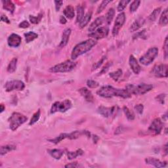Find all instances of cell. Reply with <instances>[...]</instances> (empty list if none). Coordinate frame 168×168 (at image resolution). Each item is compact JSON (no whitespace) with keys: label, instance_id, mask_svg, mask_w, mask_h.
<instances>
[{"label":"cell","instance_id":"1","mask_svg":"<svg viewBox=\"0 0 168 168\" xmlns=\"http://www.w3.org/2000/svg\"><path fill=\"white\" fill-rule=\"evenodd\" d=\"M99 96L104 98H112L113 97H119L123 99L131 97V95L129 94L125 89H116L110 86H105L102 87L97 91Z\"/></svg>","mask_w":168,"mask_h":168},{"label":"cell","instance_id":"2","mask_svg":"<svg viewBox=\"0 0 168 168\" xmlns=\"http://www.w3.org/2000/svg\"><path fill=\"white\" fill-rule=\"evenodd\" d=\"M97 41L93 39H89L80 42L74 47L72 51L71 58L72 60H75L80 55L88 52L95 45H96Z\"/></svg>","mask_w":168,"mask_h":168},{"label":"cell","instance_id":"3","mask_svg":"<svg viewBox=\"0 0 168 168\" xmlns=\"http://www.w3.org/2000/svg\"><path fill=\"white\" fill-rule=\"evenodd\" d=\"M153 88V86L151 84L141 83L139 85H133V84H128L126 86L125 89L130 95H141L148 93V91Z\"/></svg>","mask_w":168,"mask_h":168},{"label":"cell","instance_id":"4","mask_svg":"<svg viewBox=\"0 0 168 168\" xmlns=\"http://www.w3.org/2000/svg\"><path fill=\"white\" fill-rule=\"evenodd\" d=\"M77 63L73 61L68 60L64 62L60 63L57 65L51 67L49 71L53 73H64V72H69L73 70L76 66Z\"/></svg>","mask_w":168,"mask_h":168},{"label":"cell","instance_id":"5","mask_svg":"<svg viewBox=\"0 0 168 168\" xmlns=\"http://www.w3.org/2000/svg\"><path fill=\"white\" fill-rule=\"evenodd\" d=\"M28 118L18 112H13L9 118V128L12 131H15L21 125L27 121Z\"/></svg>","mask_w":168,"mask_h":168},{"label":"cell","instance_id":"6","mask_svg":"<svg viewBox=\"0 0 168 168\" xmlns=\"http://www.w3.org/2000/svg\"><path fill=\"white\" fill-rule=\"evenodd\" d=\"M158 54V49L156 47H151L139 59V62L144 66H148L154 60Z\"/></svg>","mask_w":168,"mask_h":168},{"label":"cell","instance_id":"7","mask_svg":"<svg viewBox=\"0 0 168 168\" xmlns=\"http://www.w3.org/2000/svg\"><path fill=\"white\" fill-rule=\"evenodd\" d=\"M72 106V102L68 99H66L62 102L57 101L52 105L50 112L51 114H55L57 112H65L71 108Z\"/></svg>","mask_w":168,"mask_h":168},{"label":"cell","instance_id":"8","mask_svg":"<svg viewBox=\"0 0 168 168\" xmlns=\"http://www.w3.org/2000/svg\"><path fill=\"white\" fill-rule=\"evenodd\" d=\"M5 89L7 92L13 91H22L25 87V84L21 80H11L5 83Z\"/></svg>","mask_w":168,"mask_h":168},{"label":"cell","instance_id":"9","mask_svg":"<svg viewBox=\"0 0 168 168\" xmlns=\"http://www.w3.org/2000/svg\"><path fill=\"white\" fill-rule=\"evenodd\" d=\"M109 28L108 26H102L97 28L94 32H91L88 34V36L95 40H101L102 38L106 37L108 35Z\"/></svg>","mask_w":168,"mask_h":168},{"label":"cell","instance_id":"10","mask_svg":"<svg viewBox=\"0 0 168 168\" xmlns=\"http://www.w3.org/2000/svg\"><path fill=\"white\" fill-rule=\"evenodd\" d=\"M163 127V122L160 120V118H156L152 121L149 128H148V131L153 135H158L161 133Z\"/></svg>","mask_w":168,"mask_h":168},{"label":"cell","instance_id":"11","mask_svg":"<svg viewBox=\"0 0 168 168\" xmlns=\"http://www.w3.org/2000/svg\"><path fill=\"white\" fill-rule=\"evenodd\" d=\"M125 18L126 17L124 13H121L118 15L112 29V35L114 36H116L119 33L120 29L125 23Z\"/></svg>","mask_w":168,"mask_h":168},{"label":"cell","instance_id":"12","mask_svg":"<svg viewBox=\"0 0 168 168\" xmlns=\"http://www.w3.org/2000/svg\"><path fill=\"white\" fill-rule=\"evenodd\" d=\"M152 73L157 78H167V65L164 64H160L154 66L152 70Z\"/></svg>","mask_w":168,"mask_h":168},{"label":"cell","instance_id":"13","mask_svg":"<svg viewBox=\"0 0 168 168\" xmlns=\"http://www.w3.org/2000/svg\"><path fill=\"white\" fill-rule=\"evenodd\" d=\"M117 106H112V107H105V106H99L97 109V112L103 117L109 118L113 116L116 112Z\"/></svg>","mask_w":168,"mask_h":168},{"label":"cell","instance_id":"14","mask_svg":"<svg viewBox=\"0 0 168 168\" xmlns=\"http://www.w3.org/2000/svg\"><path fill=\"white\" fill-rule=\"evenodd\" d=\"M21 37L17 34H12L7 40V44L11 47H17L21 44Z\"/></svg>","mask_w":168,"mask_h":168},{"label":"cell","instance_id":"15","mask_svg":"<svg viewBox=\"0 0 168 168\" xmlns=\"http://www.w3.org/2000/svg\"><path fill=\"white\" fill-rule=\"evenodd\" d=\"M129 64L131 67V69L135 74H139L141 70V68L137 62V59L133 55H130L129 59Z\"/></svg>","mask_w":168,"mask_h":168},{"label":"cell","instance_id":"16","mask_svg":"<svg viewBox=\"0 0 168 168\" xmlns=\"http://www.w3.org/2000/svg\"><path fill=\"white\" fill-rule=\"evenodd\" d=\"M145 162L147 164L156 167H165L167 166L166 162H162L160 160L156 159L154 158H147L145 159Z\"/></svg>","mask_w":168,"mask_h":168},{"label":"cell","instance_id":"17","mask_svg":"<svg viewBox=\"0 0 168 168\" xmlns=\"http://www.w3.org/2000/svg\"><path fill=\"white\" fill-rule=\"evenodd\" d=\"M79 93L81 94L82 96L86 99V100L89 102H93L95 99L93 97V94L91 93V91L86 88V87H82V88L79 89Z\"/></svg>","mask_w":168,"mask_h":168},{"label":"cell","instance_id":"18","mask_svg":"<svg viewBox=\"0 0 168 168\" xmlns=\"http://www.w3.org/2000/svg\"><path fill=\"white\" fill-rule=\"evenodd\" d=\"M70 34H71L70 28H66L64 30L62 36V40H61L60 43L59 44V47L60 48L64 47L68 44V42L69 41Z\"/></svg>","mask_w":168,"mask_h":168},{"label":"cell","instance_id":"19","mask_svg":"<svg viewBox=\"0 0 168 168\" xmlns=\"http://www.w3.org/2000/svg\"><path fill=\"white\" fill-rule=\"evenodd\" d=\"M105 21V18L103 16L98 17L97 18L95 19V21L93 22L89 26V28L88 29L89 32H94L95 30H96L99 27V26L102 24V23L104 22Z\"/></svg>","mask_w":168,"mask_h":168},{"label":"cell","instance_id":"20","mask_svg":"<svg viewBox=\"0 0 168 168\" xmlns=\"http://www.w3.org/2000/svg\"><path fill=\"white\" fill-rule=\"evenodd\" d=\"M144 23V20L143 18H139L134 21V22L131 25V27L129 28V30L131 32H135L137 30H139L141 26Z\"/></svg>","mask_w":168,"mask_h":168},{"label":"cell","instance_id":"21","mask_svg":"<svg viewBox=\"0 0 168 168\" xmlns=\"http://www.w3.org/2000/svg\"><path fill=\"white\" fill-rule=\"evenodd\" d=\"M63 13L64 16L68 19H72L75 16L74 9L73 6H72L71 5H68L66 8L64 9Z\"/></svg>","mask_w":168,"mask_h":168},{"label":"cell","instance_id":"22","mask_svg":"<svg viewBox=\"0 0 168 168\" xmlns=\"http://www.w3.org/2000/svg\"><path fill=\"white\" fill-rule=\"evenodd\" d=\"M2 2L3 3V9L8 11L9 12L11 13H14L15 9V6L12 2L10 1V0H5V1H2Z\"/></svg>","mask_w":168,"mask_h":168},{"label":"cell","instance_id":"23","mask_svg":"<svg viewBox=\"0 0 168 168\" xmlns=\"http://www.w3.org/2000/svg\"><path fill=\"white\" fill-rule=\"evenodd\" d=\"M48 153L50 154L53 158L59 160L64 154V151L60 149H51L47 150Z\"/></svg>","mask_w":168,"mask_h":168},{"label":"cell","instance_id":"24","mask_svg":"<svg viewBox=\"0 0 168 168\" xmlns=\"http://www.w3.org/2000/svg\"><path fill=\"white\" fill-rule=\"evenodd\" d=\"M91 16H92V13L91 12H88L87 13L85 16L83 17V18L82 19V21H80V22L79 23V26L81 28H83L84 27H86L87 26V24L89 23V22L90 21L91 18Z\"/></svg>","mask_w":168,"mask_h":168},{"label":"cell","instance_id":"25","mask_svg":"<svg viewBox=\"0 0 168 168\" xmlns=\"http://www.w3.org/2000/svg\"><path fill=\"white\" fill-rule=\"evenodd\" d=\"M16 146L13 144H7L5 146H2L1 147V156H3V155H5L8 152L16 150Z\"/></svg>","mask_w":168,"mask_h":168},{"label":"cell","instance_id":"26","mask_svg":"<svg viewBox=\"0 0 168 168\" xmlns=\"http://www.w3.org/2000/svg\"><path fill=\"white\" fill-rule=\"evenodd\" d=\"M168 10L167 9H166L163 11V13L161 15V17L160 18L159 21V24L162 26H165L168 24Z\"/></svg>","mask_w":168,"mask_h":168},{"label":"cell","instance_id":"27","mask_svg":"<svg viewBox=\"0 0 168 168\" xmlns=\"http://www.w3.org/2000/svg\"><path fill=\"white\" fill-rule=\"evenodd\" d=\"M83 151L82 149H78L76 151L74 152H67V156L68 160H73L78 157V156H82L83 154Z\"/></svg>","mask_w":168,"mask_h":168},{"label":"cell","instance_id":"28","mask_svg":"<svg viewBox=\"0 0 168 168\" xmlns=\"http://www.w3.org/2000/svg\"><path fill=\"white\" fill-rule=\"evenodd\" d=\"M17 58H13L12 60L10 61L8 66H7V70L9 73H13L17 69Z\"/></svg>","mask_w":168,"mask_h":168},{"label":"cell","instance_id":"29","mask_svg":"<svg viewBox=\"0 0 168 168\" xmlns=\"http://www.w3.org/2000/svg\"><path fill=\"white\" fill-rule=\"evenodd\" d=\"M114 15H115V11H114V9L113 8L109 9L105 16V21L107 22L108 24H110L112 22L114 17Z\"/></svg>","mask_w":168,"mask_h":168},{"label":"cell","instance_id":"30","mask_svg":"<svg viewBox=\"0 0 168 168\" xmlns=\"http://www.w3.org/2000/svg\"><path fill=\"white\" fill-rule=\"evenodd\" d=\"M24 37H25V40L26 43H30V42L36 40L38 37V35L36 33L34 32H29L24 34Z\"/></svg>","mask_w":168,"mask_h":168},{"label":"cell","instance_id":"31","mask_svg":"<svg viewBox=\"0 0 168 168\" xmlns=\"http://www.w3.org/2000/svg\"><path fill=\"white\" fill-rule=\"evenodd\" d=\"M84 17V7L82 5L77 7V17H76V22L79 23L80 21Z\"/></svg>","mask_w":168,"mask_h":168},{"label":"cell","instance_id":"32","mask_svg":"<svg viewBox=\"0 0 168 168\" xmlns=\"http://www.w3.org/2000/svg\"><path fill=\"white\" fill-rule=\"evenodd\" d=\"M68 133H61V134L59 136L57 137L56 138L53 139H49L48 141H50L51 143H53L54 144H58L60 142V141H62L63 140L65 139L66 138L68 139Z\"/></svg>","mask_w":168,"mask_h":168},{"label":"cell","instance_id":"33","mask_svg":"<svg viewBox=\"0 0 168 168\" xmlns=\"http://www.w3.org/2000/svg\"><path fill=\"white\" fill-rule=\"evenodd\" d=\"M121 75H122V70L121 69H118V70L110 72V73L109 74L110 77L116 82H117L118 80L120 79Z\"/></svg>","mask_w":168,"mask_h":168},{"label":"cell","instance_id":"34","mask_svg":"<svg viewBox=\"0 0 168 168\" xmlns=\"http://www.w3.org/2000/svg\"><path fill=\"white\" fill-rule=\"evenodd\" d=\"M123 110H124V112L125 114V116L127 117L128 120L132 121L135 119L134 114H133V113L127 107V106H124Z\"/></svg>","mask_w":168,"mask_h":168},{"label":"cell","instance_id":"35","mask_svg":"<svg viewBox=\"0 0 168 168\" xmlns=\"http://www.w3.org/2000/svg\"><path fill=\"white\" fill-rule=\"evenodd\" d=\"M160 11H161V8H160V7H158V8L155 9L153 11H152V13L150 15L149 17H148L149 20L152 22L155 21L156 20V18H157L158 15L160 14Z\"/></svg>","mask_w":168,"mask_h":168},{"label":"cell","instance_id":"36","mask_svg":"<svg viewBox=\"0 0 168 168\" xmlns=\"http://www.w3.org/2000/svg\"><path fill=\"white\" fill-rule=\"evenodd\" d=\"M40 114H41V111H40V110L39 109L35 114H34V115L32 116L31 120H30V121L29 122V125H32L34 124H36V122L40 119Z\"/></svg>","mask_w":168,"mask_h":168},{"label":"cell","instance_id":"37","mask_svg":"<svg viewBox=\"0 0 168 168\" xmlns=\"http://www.w3.org/2000/svg\"><path fill=\"white\" fill-rule=\"evenodd\" d=\"M42 17H43V15L41 13H40L37 17L33 16V15H30L29 19H30V21L31 22V23L36 24L39 23V22L41 21Z\"/></svg>","mask_w":168,"mask_h":168},{"label":"cell","instance_id":"38","mask_svg":"<svg viewBox=\"0 0 168 168\" xmlns=\"http://www.w3.org/2000/svg\"><path fill=\"white\" fill-rule=\"evenodd\" d=\"M129 3H130L129 0H123V1H120L119 2V4L118 5V11H119V12H121V11H122L125 8V7L127 6Z\"/></svg>","mask_w":168,"mask_h":168},{"label":"cell","instance_id":"39","mask_svg":"<svg viewBox=\"0 0 168 168\" xmlns=\"http://www.w3.org/2000/svg\"><path fill=\"white\" fill-rule=\"evenodd\" d=\"M140 3H141V2L139 1V0H135V1H133L130 5V12L131 13L135 12L137 9L139 8Z\"/></svg>","mask_w":168,"mask_h":168},{"label":"cell","instance_id":"40","mask_svg":"<svg viewBox=\"0 0 168 168\" xmlns=\"http://www.w3.org/2000/svg\"><path fill=\"white\" fill-rule=\"evenodd\" d=\"M110 2H111V1H106V0L105 1H102L100 4V5H99L98 7L97 11V13L99 14L100 13H101L102 11L106 8V5H107Z\"/></svg>","mask_w":168,"mask_h":168},{"label":"cell","instance_id":"41","mask_svg":"<svg viewBox=\"0 0 168 168\" xmlns=\"http://www.w3.org/2000/svg\"><path fill=\"white\" fill-rule=\"evenodd\" d=\"M87 85L89 88L93 89V88H97V87H99V83L96 81H94V80L89 79L87 81Z\"/></svg>","mask_w":168,"mask_h":168},{"label":"cell","instance_id":"42","mask_svg":"<svg viewBox=\"0 0 168 168\" xmlns=\"http://www.w3.org/2000/svg\"><path fill=\"white\" fill-rule=\"evenodd\" d=\"M105 59H106V57L104 56L100 60L98 61L97 63H95V64H93V67H92V70L93 71V70H96V69H97V68H99V67H100V66L102 65V64L103 63H104V61H105Z\"/></svg>","mask_w":168,"mask_h":168},{"label":"cell","instance_id":"43","mask_svg":"<svg viewBox=\"0 0 168 168\" xmlns=\"http://www.w3.org/2000/svg\"><path fill=\"white\" fill-rule=\"evenodd\" d=\"M163 49L164 51V57H165V59H166L167 58L168 55V40H167V36L166 37L165 41H164V44L163 46Z\"/></svg>","mask_w":168,"mask_h":168},{"label":"cell","instance_id":"44","mask_svg":"<svg viewBox=\"0 0 168 168\" xmlns=\"http://www.w3.org/2000/svg\"><path fill=\"white\" fill-rule=\"evenodd\" d=\"M112 62H108V63H106V65L104 67H103V68H102L101 71L99 72V75H101L102 74L106 73V72L108 70L109 68L112 66Z\"/></svg>","mask_w":168,"mask_h":168},{"label":"cell","instance_id":"45","mask_svg":"<svg viewBox=\"0 0 168 168\" xmlns=\"http://www.w3.org/2000/svg\"><path fill=\"white\" fill-rule=\"evenodd\" d=\"M135 110H136V112L138 113L139 114H142L143 112L144 106H143V105H141V104L136 105L135 106Z\"/></svg>","mask_w":168,"mask_h":168},{"label":"cell","instance_id":"46","mask_svg":"<svg viewBox=\"0 0 168 168\" xmlns=\"http://www.w3.org/2000/svg\"><path fill=\"white\" fill-rule=\"evenodd\" d=\"M166 96V94H160V95H158V96L156 97V99L158 102H160V103H161V104H164V102H165Z\"/></svg>","mask_w":168,"mask_h":168},{"label":"cell","instance_id":"47","mask_svg":"<svg viewBox=\"0 0 168 168\" xmlns=\"http://www.w3.org/2000/svg\"><path fill=\"white\" fill-rule=\"evenodd\" d=\"M18 26H19V28H27L30 26V23L27 21H23L22 22H21L20 24H19Z\"/></svg>","mask_w":168,"mask_h":168},{"label":"cell","instance_id":"48","mask_svg":"<svg viewBox=\"0 0 168 168\" xmlns=\"http://www.w3.org/2000/svg\"><path fill=\"white\" fill-rule=\"evenodd\" d=\"M63 1H55V9H56V11H59L60 9V7L61 6H62L63 5Z\"/></svg>","mask_w":168,"mask_h":168},{"label":"cell","instance_id":"49","mask_svg":"<svg viewBox=\"0 0 168 168\" xmlns=\"http://www.w3.org/2000/svg\"><path fill=\"white\" fill-rule=\"evenodd\" d=\"M144 32H145V30H143V31L139 32H138L137 34H136L135 35L133 36V40H135V39H137V38H138V37H141L142 36H143Z\"/></svg>","mask_w":168,"mask_h":168},{"label":"cell","instance_id":"50","mask_svg":"<svg viewBox=\"0 0 168 168\" xmlns=\"http://www.w3.org/2000/svg\"><path fill=\"white\" fill-rule=\"evenodd\" d=\"M79 165L78 162H74V163H70L65 166V167H78Z\"/></svg>","mask_w":168,"mask_h":168},{"label":"cell","instance_id":"51","mask_svg":"<svg viewBox=\"0 0 168 168\" xmlns=\"http://www.w3.org/2000/svg\"><path fill=\"white\" fill-rule=\"evenodd\" d=\"M1 21L2 22H6V23L7 24H9L10 23V21L8 19V18H7L5 15H2V17H1Z\"/></svg>","mask_w":168,"mask_h":168},{"label":"cell","instance_id":"52","mask_svg":"<svg viewBox=\"0 0 168 168\" xmlns=\"http://www.w3.org/2000/svg\"><path fill=\"white\" fill-rule=\"evenodd\" d=\"M59 21L61 24H65L66 22H67V21H66V18L64 17V16H60V19H59Z\"/></svg>","mask_w":168,"mask_h":168},{"label":"cell","instance_id":"53","mask_svg":"<svg viewBox=\"0 0 168 168\" xmlns=\"http://www.w3.org/2000/svg\"><path fill=\"white\" fill-rule=\"evenodd\" d=\"M0 106H1V111H0V112L2 113L3 111H4L5 109V107L4 106V105H3V104H2L1 105H0Z\"/></svg>","mask_w":168,"mask_h":168}]
</instances>
